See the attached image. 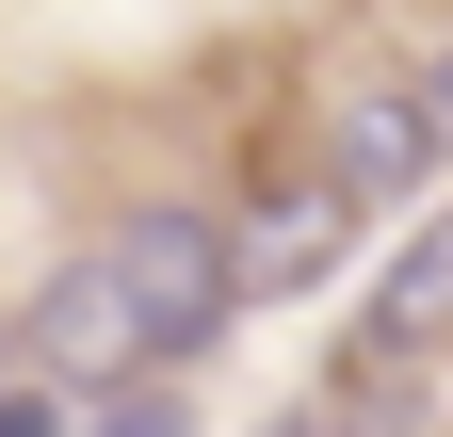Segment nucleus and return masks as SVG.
<instances>
[{
    "mask_svg": "<svg viewBox=\"0 0 453 437\" xmlns=\"http://www.w3.org/2000/svg\"><path fill=\"white\" fill-rule=\"evenodd\" d=\"M405 81H421V114H437V146H453V49H421Z\"/></svg>",
    "mask_w": 453,
    "mask_h": 437,
    "instance_id": "8",
    "label": "nucleus"
},
{
    "mask_svg": "<svg viewBox=\"0 0 453 437\" xmlns=\"http://www.w3.org/2000/svg\"><path fill=\"white\" fill-rule=\"evenodd\" d=\"M437 162H453V146H437V114H421V81H357V97L324 114V179L357 195V211H405Z\"/></svg>",
    "mask_w": 453,
    "mask_h": 437,
    "instance_id": "3",
    "label": "nucleus"
},
{
    "mask_svg": "<svg viewBox=\"0 0 453 437\" xmlns=\"http://www.w3.org/2000/svg\"><path fill=\"white\" fill-rule=\"evenodd\" d=\"M372 324H388V341H437V324H453V211L405 227V259L372 276Z\"/></svg>",
    "mask_w": 453,
    "mask_h": 437,
    "instance_id": "4",
    "label": "nucleus"
},
{
    "mask_svg": "<svg viewBox=\"0 0 453 437\" xmlns=\"http://www.w3.org/2000/svg\"><path fill=\"white\" fill-rule=\"evenodd\" d=\"M17 341H33L49 389H130V372H162V324H146V292H130V259H113V243H81L65 276L33 292Z\"/></svg>",
    "mask_w": 453,
    "mask_h": 437,
    "instance_id": "2",
    "label": "nucleus"
},
{
    "mask_svg": "<svg viewBox=\"0 0 453 437\" xmlns=\"http://www.w3.org/2000/svg\"><path fill=\"white\" fill-rule=\"evenodd\" d=\"M0 437H65V405H49V372H33V389H0Z\"/></svg>",
    "mask_w": 453,
    "mask_h": 437,
    "instance_id": "7",
    "label": "nucleus"
},
{
    "mask_svg": "<svg viewBox=\"0 0 453 437\" xmlns=\"http://www.w3.org/2000/svg\"><path fill=\"white\" fill-rule=\"evenodd\" d=\"M292 437H340V421H292Z\"/></svg>",
    "mask_w": 453,
    "mask_h": 437,
    "instance_id": "9",
    "label": "nucleus"
},
{
    "mask_svg": "<svg viewBox=\"0 0 453 437\" xmlns=\"http://www.w3.org/2000/svg\"><path fill=\"white\" fill-rule=\"evenodd\" d=\"M340 227H357V195H292V211H259V227H243V276H275V292H292V276H324V259H340Z\"/></svg>",
    "mask_w": 453,
    "mask_h": 437,
    "instance_id": "5",
    "label": "nucleus"
},
{
    "mask_svg": "<svg viewBox=\"0 0 453 437\" xmlns=\"http://www.w3.org/2000/svg\"><path fill=\"white\" fill-rule=\"evenodd\" d=\"M81 437H195V405L162 389V372H130V389H97V421Z\"/></svg>",
    "mask_w": 453,
    "mask_h": 437,
    "instance_id": "6",
    "label": "nucleus"
},
{
    "mask_svg": "<svg viewBox=\"0 0 453 437\" xmlns=\"http://www.w3.org/2000/svg\"><path fill=\"white\" fill-rule=\"evenodd\" d=\"M113 259H130V292H146V324H162V372L226 341V308H243V227H211V211L146 195L130 227H113Z\"/></svg>",
    "mask_w": 453,
    "mask_h": 437,
    "instance_id": "1",
    "label": "nucleus"
}]
</instances>
